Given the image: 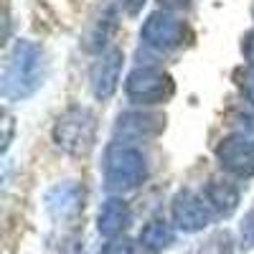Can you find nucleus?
<instances>
[{
	"label": "nucleus",
	"mask_w": 254,
	"mask_h": 254,
	"mask_svg": "<svg viewBox=\"0 0 254 254\" xmlns=\"http://www.w3.org/2000/svg\"><path fill=\"white\" fill-rule=\"evenodd\" d=\"M44 51L31 41H15L13 51L8 54L5 71H3V94L8 102L31 97L44 84Z\"/></svg>",
	"instance_id": "1"
},
{
	"label": "nucleus",
	"mask_w": 254,
	"mask_h": 254,
	"mask_svg": "<svg viewBox=\"0 0 254 254\" xmlns=\"http://www.w3.org/2000/svg\"><path fill=\"white\" fill-rule=\"evenodd\" d=\"M147 163L142 153L132 145L117 142L104 155V186L110 193H127L145 183Z\"/></svg>",
	"instance_id": "2"
},
{
	"label": "nucleus",
	"mask_w": 254,
	"mask_h": 254,
	"mask_svg": "<svg viewBox=\"0 0 254 254\" xmlns=\"http://www.w3.org/2000/svg\"><path fill=\"white\" fill-rule=\"evenodd\" d=\"M97 140V117L87 107H69L54 125V142L69 155H87Z\"/></svg>",
	"instance_id": "3"
},
{
	"label": "nucleus",
	"mask_w": 254,
	"mask_h": 254,
	"mask_svg": "<svg viewBox=\"0 0 254 254\" xmlns=\"http://www.w3.org/2000/svg\"><path fill=\"white\" fill-rule=\"evenodd\" d=\"M173 79L160 69L153 66H140L135 69L125 81V92L132 102L137 104H160L165 99H171L173 94Z\"/></svg>",
	"instance_id": "4"
},
{
	"label": "nucleus",
	"mask_w": 254,
	"mask_h": 254,
	"mask_svg": "<svg viewBox=\"0 0 254 254\" xmlns=\"http://www.w3.org/2000/svg\"><path fill=\"white\" fill-rule=\"evenodd\" d=\"M216 158L224 171H229L237 178H252L254 176V140H249L244 132L229 135L216 145Z\"/></svg>",
	"instance_id": "5"
},
{
	"label": "nucleus",
	"mask_w": 254,
	"mask_h": 254,
	"mask_svg": "<svg viewBox=\"0 0 254 254\" xmlns=\"http://www.w3.org/2000/svg\"><path fill=\"white\" fill-rule=\"evenodd\" d=\"M186 26L171 13H153L142 26V41L155 51H173L183 44Z\"/></svg>",
	"instance_id": "6"
},
{
	"label": "nucleus",
	"mask_w": 254,
	"mask_h": 254,
	"mask_svg": "<svg viewBox=\"0 0 254 254\" xmlns=\"http://www.w3.org/2000/svg\"><path fill=\"white\" fill-rule=\"evenodd\" d=\"M165 130V117L158 112H125L115 125V135L122 140H150Z\"/></svg>",
	"instance_id": "7"
},
{
	"label": "nucleus",
	"mask_w": 254,
	"mask_h": 254,
	"mask_svg": "<svg viewBox=\"0 0 254 254\" xmlns=\"http://www.w3.org/2000/svg\"><path fill=\"white\" fill-rule=\"evenodd\" d=\"M171 211H173V221H176V226L181 231H201L211 221L208 206L196 193H190V190H181V193H176Z\"/></svg>",
	"instance_id": "8"
},
{
	"label": "nucleus",
	"mask_w": 254,
	"mask_h": 254,
	"mask_svg": "<svg viewBox=\"0 0 254 254\" xmlns=\"http://www.w3.org/2000/svg\"><path fill=\"white\" fill-rule=\"evenodd\" d=\"M122 51L120 49H110L107 54H102L99 61L92 66V92L97 99H110L117 89L120 81V71H122Z\"/></svg>",
	"instance_id": "9"
},
{
	"label": "nucleus",
	"mask_w": 254,
	"mask_h": 254,
	"mask_svg": "<svg viewBox=\"0 0 254 254\" xmlns=\"http://www.w3.org/2000/svg\"><path fill=\"white\" fill-rule=\"evenodd\" d=\"M81 203H84V190L74 181H66V183L51 188L49 196H46V206H49L54 219H71V216H76L81 211Z\"/></svg>",
	"instance_id": "10"
},
{
	"label": "nucleus",
	"mask_w": 254,
	"mask_h": 254,
	"mask_svg": "<svg viewBox=\"0 0 254 254\" xmlns=\"http://www.w3.org/2000/svg\"><path fill=\"white\" fill-rule=\"evenodd\" d=\"M130 206H127L122 198H107L99 208V219H97V229L102 237L107 239H117L122 231L130 226Z\"/></svg>",
	"instance_id": "11"
},
{
	"label": "nucleus",
	"mask_w": 254,
	"mask_h": 254,
	"mask_svg": "<svg viewBox=\"0 0 254 254\" xmlns=\"http://www.w3.org/2000/svg\"><path fill=\"white\" fill-rule=\"evenodd\" d=\"M206 203L219 216H231L239 206V188L224 178H211L206 183Z\"/></svg>",
	"instance_id": "12"
},
{
	"label": "nucleus",
	"mask_w": 254,
	"mask_h": 254,
	"mask_svg": "<svg viewBox=\"0 0 254 254\" xmlns=\"http://www.w3.org/2000/svg\"><path fill=\"white\" fill-rule=\"evenodd\" d=\"M171 244H173V229H171V224H165L163 219L147 221L145 229L140 231V247L147 254H158V252L168 249Z\"/></svg>",
	"instance_id": "13"
},
{
	"label": "nucleus",
	"mask_w": 254,
	"mask_h": 254,
	"mask_svg": "<svg viewBox=\"0 0 254 254\" xmlns=\"http://www.w3.org/2000/svg\"><path fill=\"white\" fill-rule=\"evenodd\" d=\"M112 26H115V15L110 13L107 18H102L99 23L94 26V31L87 36V44H84V49H87V51H102V46L107 44V36H110Z\"/></svg>",
	"instance_id": "14"
},
{
	"label": "nucleus",
	"mask_w": 254,
	"mask_h": 254,
	"mask_svg": "<svg viewBox=\"0 0 254 254\" xmlns=\"http://www.w3.org/2000/svg\"><path fill=\"white\" fill-rule=\"evenodd\" d=\"M102 254H137V247H135L132 239L117 237V239H110L107 244L102 247Z\"/></svg>",
	"instance_id": "15"
},
{
	"label": "nucleus",
	"mask_w": 254,
	"mask_h": 254,
	"mask_svg": "<svg viewBox=\"0 0 254 254\" xmlns=\"http://www.w3.org/2000/svg\"><path fill=\"white\" fill-rule=\"evenodd\" d=\"M237 84H239L242 94L247 97V102L254 104V69H252V66L239 69V71H237Z\"/></svg>",
	"instance_id": "16"
},
{
	"label": "nucleus",
	"mask_w": 254,
	"mask_h": 254,
	"mask_svg": "<svg viewBox=\"0 0 254 254\" xmlns=\"http://www.w3.org/2000/svg\"><path fill=\"white\" fill-rule=\"evenodd\" d=\"M242 54H244L247 64L254 69V31L244 33V38H242Z\"/></svg>",
	"instance_id": "17"
},
{
	"label": "nucleus",
	"mask_w": 254,
	"mask_h": 254,
	"mask_svg": "<svg viewBox=\"0 0 254 254\" xmlns=\"http://www.w3.org/2000/svg\"><path fill=\"white\" fill-rule=\"evenodd\" d=\"M242 239H244L247 247H254V211L247 214V219L242 224Z\"/></svg>",
	"instance_id": "18"
},
{
	"label": "nucleus",
	"mask_w": 254,
	"mask_h": 254,
	"mask_svg": "<svg viewBox=\"0 0 254 254\" xmlns=\"http://www.w3.org/2000/svg\"><path fill=\"white\" fill-rule=\"evenodd\" d=\"M120 5L130 13V15H137V13L142 10V5H145V0H120Z\"/></svg>",
	"instance_id": "19"
},
{
	"label": "nucleus",
	"mask_w": 254,
	"mask_h": 254,
	"mask_svg": "<svg viewBox=\"0 0 254 254\" xmlns=\"http://www.w3.org/2000/svg\"><path fill=\"white\" fill-rule=\"evenodd\" d=\"M158 3H160L163 8H168V10H176V8H183L188 0H158Z\"/></svg>",
	"instance_id": "20"
}]
</instances>
